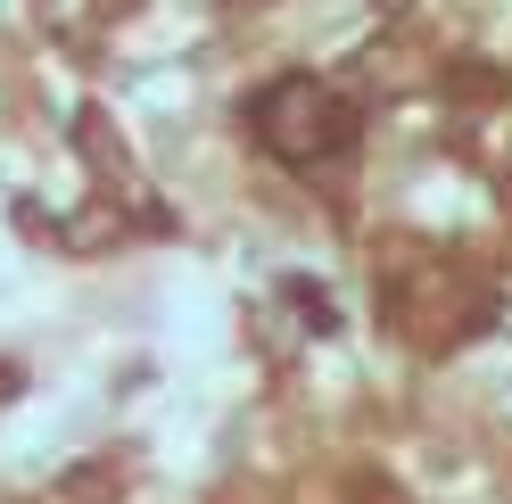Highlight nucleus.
I'll use <instances>...</instances> for the list:
<instances>
[{
	"instance_id": "obj_2",
	"label": "nucleus",
	"mask_w": 512,
	"mask_h": 504,
	"mask_svg": "<svg viewBox=\"0 0 512 504\" xmlns=\"http://www.w3.org/2000/svg\"><path fill=\"white\" fill-rule=\"evenodd\" d=\"M389 314L405 323V339H413V348H446V339H463V331L479 323V314H488V298H479L463 273L430 265V273H405V281H397Z\"/></svg>"
},
{
	"instance_id": "obj_3",
	"label": "nucleus",
	"mask_w": 512,
	"mask_h": 504,
	"mask_svg": "<svg viewBox=\"0 0 512 504\" xmlns=\"http://www.w3.org/2000/svg\"><path fill=\"white\" fill-rule=\"evenodd\" d=\"M364 504H405V496L397 488H364Z\"/></svg>"
},
{
	"instance_id": "obj_1",
	"label": "nucleus",
	"mask_w": 512,
	"mask_h": 504,
	"mask_svg": "<svg viewBox=\"0 0 512 504\" xmlns=\"http://www.w3.org/2000/svg\"><path fill=\"white\" fill-rule=\"evenodd\" d=\"M248 133L265 141L281 166H323V157H347L356 108H347L323 75H281V83H265L248 100Z\"/></svg>"
}]
</instances>
